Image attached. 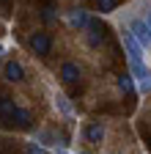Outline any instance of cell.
I'll use <instances>...</instances> for the list:
<instances>
[{
	"mask_svg": "<svg viewBox=\"0 0 151 154\" xmlns=\"http://www.w3.org/2000/svg\"><path fill=\"white\" fill-rule=\"evenodd\" d=\"M124 50H126V55H129L132 77H137V80H140V88H143V91H151V69L143 63V50H140V44L135 42V38H132L129 30L124 33Z\"/></svg>",
	"mask_w": 151,
	"mask_h": 154,
	"instance_id": "6da1fadb",
	"label": "cell"
},
{
	"mask_svg": "<svg viewBox=\"0 0 151 154\" xmlns=\"http://www.w3.org/2000/svg\"><path fill=\"white\" fill-rule=\"evenodd\" d=\"M129 33H132V38H135L140 47H151V28L143 22V19H132L129 22Z\"/></svg>",
	"mask_w": 151,
	"mask_h": 154,
	"instance_id": "7a4b0ae2",
	"label": "cell"
},
{
	"mask_svg": "<svg viewBox=\"0 0 151 154\" xmlns=\"http://www.w3.org/2000/svg\"><path fill=\"white\" fill-rule=\"evenodd\" d=\"M28 44H30V50L36 52V55H50V50H52V36L50 33H33L30 38H28Z\"/></svg>",
	"mask_w": 151,
	"mask_h": 154,
	"instance_id": "3957f363",
	"label": "cell"
},
{
	"mask_svg": "<svg viewBox=\"0 0 151 154\" xmlns=\"http://www.w3.org/2000/svg\"><path fill=\"white\" fill-rule=\"evenodd\" d=\"M85 28L91 30V36H88L91 47H99V44L107 42V25H102L99 19H88V25H85Z\"/></svg>",
	"mask_w": 151,
	"mask_h": 154,
	"instance_id": "277c9868",
	"label": "cell"
},
{
	"mask_svg": "<svg viewBox=\"0 0 151 154\" xmlns=\"http://www.w3.org/2000/svg\"><path fill=\"white\" fill-rule=\"evenodd\" d=\"M3 74H6L8 83H20V80H25V69H22L20 61H8V63L3 66Z\"/></svg>",
	"mask_w": 151,
	"mask_h": 154,
	"instance_id": "5b68a950",
	"label": "cell"
},
{
	"mask_svg": "<svg viewBox=\"0 0 151 154\" xmlns=\"http://www.w3.org/2000/svg\"><path fill=\"white\" fill-rule=\"evenodd\" d=\"M30 113L25 110V107H14V113H11V119H8V124H14L17 129H30Z\"/></svg>",
	"mask_w": 151,
	"mask_h": 154,
	"instance_id": "8992f818",
	"label": "cell"
},
{
	"mask_svg": "<svg viewBox=\"0 0 151 154\" xmlns=\"http://www.w3.org/2000/svg\"><path fill=\"white\" fill-rule=\"evenodd\" d=\"M85 138H88L91 143L102 146V140H104V124H102V121H91V124L85 127Z\"/></svg>",
	"mask_w": 151,
	"mask_h": 154,
	"instance_id": "52a82bcc",
	"label": "cell"
},
{
	"mask_svg": "<svg viewBox=\"0 0 151 154\" xmlns=\"http://www.w3.org/2000/svg\"><path fill=\"white\" fill-rule=\"evenodd\" d=\"M61 80L66 85H77V80H80V66L77 63H63L61 66Z\"/></svg>",
	"mask_w": 151,
	"mask_h": 154,
	"instance_id": "ba28073f",
	"label": "cell"
},
{
	"mask_svg": "<svg viewBox=\"0 0 151 154\" xmlns=\"http://www.w3.org/2000/svg\"><path fill=\"white\" fill-rule=\"evenodd\" d=\"M14 99L11 96H6V94H0V124H8V119H11V113H14Z\"/></svg>",
	"mask_w": 151,
	"mask_h": 154,
	"instance_id": "9c48e42d",
	"label": "cell"
},
{
	"mask_svg": "<svg viewBox=\"0 0 151 154\" xmlns=\"http://www.w3.org/2000/svg\"><path fill=\"white\" fill-rule=\"evenodd\" d=\"M88 19H91V17H88V11L74 8V11L69 14V25H71V28H85V25H88Z\"/></svg>",
	"mask_w": 151,
	"mask_h": 154,
	"instance_id": "30bf717a",
	"label": "cell"
},
{
	"mask_svg": "<svg viewBox=\"0 0 151 154\" xmlns=\"http://www.w3.org/2000/svg\"><path fill=\"white\" fill-rule=\"evenodd\" d=\"M118 88L126 94V96H132V94H135V80H132V74H118Z\"/></svg>",
	"mask_w": 151,
	"mask_h": 154,
	"instance_id": "8fae6325",
	"label": "cell"
},
{
	"mask_svg": "<svg viewBox=\"0 0 151 154\" xmlns=\"http://www.w3.org/2000/svg\"><path fill=\"white\" fill-rule=\"evenodd\" d=\"M55 107H58V110H61L63 116H71V105L66 102V96H61V94L55 96Z\"/></svg>",
	"mask_w": 151,
	"mask_h": 154,
	"instance_id": "7c38bea8",
	"label": "cell"
},
{
	"mask_svg": "<svg viewBox=\"0 0 151 154\" xmlns=\"http://www.w3.org/2000/svg\"><path fill=\"white\" fill-rule=\"evenodd\" d=\"M41 19H44V22H52V19H55V6H52V0H47V3H44V8H41Z\"/></svg>",
	"mask_w": 151,
	"mask_h": 154,
	"instance_id": "4fadbf2b",
	"label": "cell"
},
{
	"mask_svg": "<svg viewBox=\"0 0 151 154\" xmlns=\"http://www.w3.org/2000/svg\"><path fill=\"white\" fill-rule=\"evenodd\" d=\"M96 8H99L102 14H110L113 8H116V0H96Z\"/></svg>",
	"mask_w": 151,
	"mask_h": 154,
	"instance_id": "5bb4252c",
	"label": "cell"
},
{
	"mask_svg": "<svg viewBox=\"0 0 151 154\" xmlns=\"http://www.w3.org/2000/svg\"><path fill=\"white\" fill-rule=\"evenodd\" d=\"M25 154H47L39 143H28V149H25Z\"/></svg>",
	"mask_w": 151,
	"mask_h": 154,
	"instance_id": "9a60e30c",
	"label": "cell"
},
{
	"mask_svg": "<svg viewBox=\"0 0 151 154\" xmlns=\"http://www.w3.org/2000/svg\"><path fill=\"white\" fill-rule=\"evenodd\" d=\"M143 22H146V25L151 28V11H146V19H143Z\"/></svg>",
	"mask_w": 151,
	"mask_h": 154,
	"instance_id": "2e32d148",
	"label": "cell"
},
{
	"mask_svg": "<svg viewBox=\"0 0 151 154\" xmlns=\"http://www.w3.org/2000/svg\"><path fill=\"white\" fill-rule=\"evenodd\" d=\"M58 154H66V151H58Z\"/></svg>",
	"mask_w": 151,
	"mask_h": 154,
	"instance_id": "e0dca14e",
	"label": "cell"
},
{
	"mask_svg": "<svg viewBox=\"0 0 151 154\" xmlns=\"http://www.w3.org/2000/svg\"><path fill=\"white\" fill-rule=\"evenodd\" d=\"M0 52H3V47H0Z\"/></svg>",
	"mask_w": 151,
	"mask_h": 154,
	"instance_id": "ac0fdd59",
	"label": "cell"
}]
</instances>
